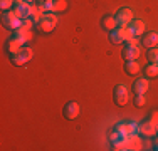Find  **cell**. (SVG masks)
<instances>
[{"mask_svg":"<svg viewBox=\"0 0 158 151\" xmlns=\"http://www.w3.org/2000/svg\"><path fill=\"white\" fill-rule=\"evenodd\" d=\"M2 24H3V27L9 30H17L22 25V18L14 10H9V12L2 14Z\"/></svg>","mask_w":158,"mask_h":151,"instance_id":"cell-1","label":"cell"},{"mask_svg":"<svg viewBox=\"0 0 158 151\" xmlns=\"http://www.w3.org/2000/svg\"><path fill=\"white\" fill-rule=\"evenodd\" d=\"M24 47V42H22L20 39H17V37L12 35V39H9V42H7V51H9V54H17L20 49Z\"/></svg>","mask_w":158,"mask_h":151,"instance_id":"cell-13","label":"cell"},{"mask_svg":"<svg viewBox=\"0 0 158 151\" xmlns=\"http://www.w3.org/2000/svg\"><path fill=\"white\" fill-rule=\"evenodd\" d=\"M114 131L118 134H130V126H128V123H118L114 126Z\"/></svg>","mask_w":158,"mask_h":151,"instance_id":"cell-23","label":"cell"},{"mask_svg":"<svg viewBox=\"0 0 158 151\" xmlns=\"http://www.w3.org/2000/svg\"><path fill=\"white\" fill-rule=\"evenodd\" d=\"M140 42H138V37H131V39L125 40V45H138Z\"/></svg>","mask_w":158,"mask_h":151,"instance_id":"cell-27","label":"cell"},{"mask_svg":"<svg viewBox=\"0 0 158 151\" xmlns=\"http://www.w3.org/2000/svg\"><path fill=\"white\" fill-rule=\"evenodd\" d=\"M130 99V94H128V88L125 84H116L113 89V101L116 106H125Z\"/></svg>","mask_w":158,"mask_h":151,"instance_id":"cell-5","label":"cell"},{"mask_svg":"<svg viewBox=\"0 0 158 151\" xmlns=\"http://www.w3.org/2000/svg\"><path fill=\"white\" fill-rule=\"evenodd\" d=\"M79 112H81V106H79L77 103H74V101H71V103H67L66 106H64L62 114H64L66 119L73 121V119H76L79 116Z\"/></svg>","mask_w":158,"mask_h":151,"instance_id":"cell-7","label":"cell"},{"mask_svg":"<svg viewBox=\"0 0 158 151\" xmlns=\"http://www.w3.org/2000/svg\"><path fill=\"white\" fill-rule=\"evenodd\" d=\"M150 121L155 123V124H158V111H153L152 114H150Z\"/></svg>","mask_w":158,"mask_h":151,"instance_id":"cell-28","label":"cell"},{"mask_svg":"<svg viewBox=\"0 0 158 151\" xmlns=\"http://www.w3.org/2000/svg\"><path fill=\"white\" fill-rule=\"evenodd\" d=\"M141 44L145 45L146 49L158 47V32H146L141 39Z\"/></svg>","mask_w":158,"mask_h":151,"instance_id":"cell-12","label":"cell"},{"mask_svg":"<svg viewBox=\"0 0 158 151\" xmlns=\"http://www.w3.org/2000/svg\"><path fill=\"white\" fill-rule=\"evenodd\" d=\"M52 3H54V0H37V5L44 12H52Z\"/></svg>","mask_w":158,"mask_h":151,"instance_id":"cell-22","label":"cell"},{"mask_svg":"<svg viewBox=\"0 0 158 151\" xmlns=\"http://www.w3.org/2000/svg\"><path fill=\"white\" fill-rule=\"evenodd\" d=\"M17 2H24V0H15V3H17Z\"/></svg>","mask_w":158,"mask_h":151,"instance_id":"cell-31","label":"cell"},{"mask_svg":"<svg viewBox=\"0 0 158 151\" xmlns=\"http://www.w3.org/2000/svg\"><path fill=\"white\" fill-rule=\"evenodd\" d=\"M156 76H158V64L150 62L148 66H145V77L153 79V77H156Z\"/></svg>","mask_w":158,"mask_h":151,"instance_id":"cell-19","label":"cell"},{"mask_svg":"<svg viewBox=\"0 0 158 151\" xmlns=\"http://www.w3.org/2000/svg\"><path fill=\"white\" fill-rule=\"evenodd\" d=\"M56 25H57V15L54 12H46L44 14V18L39 22V29L44 34H51L56 29Z\"/></svg>","mask_w":158,"mask_h":151,"instance_id":"cell-2","label":"cell"},{"mask_svg":"<svg viewBox=\"0 0 158 151\" xmlns=\"http://www.w3.org/2000/svg\"><path fill=\"white\" fill-rule=\"evenodd\" d=\"M153 149H156V151H158V138L155 139V141H153Z\"/></svg>","mask_w":158,"mask_h":151,"instance_id":"cell-29","label":"cell"},{"mask_svg":"<svg viewBox=\"0 0 158 151\" xmlns=\"http://www.w3.org/2000/svg\"><path fill=\"white\" fill-rule=\"evenodd\" d=\"M121 57L125 60H136L140 57V49H138V45H125L121 51Z\"/></svg>","mask_w":158,"mask_h":151,"instance_id":"cell-9","label":"cell"},{"mask_svg":"<svg viewBox=\"0 0 158 151\" xmlns=\"http://www.w3.org/2000/svg\"><path fill=\"white\" fill-rule=\"evenodd\" d=\"M110 40H111V44H114V45L125 44V35H123L121 27H116L114 30H111L110 32Z\"/></svg>","mask_w":158,"mask_h":151,"instance_id":"cell-14","label":"cell"},{"mask_svg":"<svg viewBox=\"0 0 158 151\" xmlns=\"http://www.w3.org/2000/svg\"><path fill=\"white\" fill-rule=\"evenodd\" d=\"M24 2H27V3H32V2H34V0H24Z\"/></svg>","mask_w":158,"mask_h":151,"instance_id":"cell-30","label":"cell"},{"mask_svg":"<svg viewBox=\"0 0 158 151\" xmlns=\"http://www.w3.org/2000/svg\"><path fill=\"white\" fill-rule=\"evenodd\" d=\"M14 37H17V39H20L22 42H29V40L32 39V30L29 29H24V27H19L17 30H14Z\"/></svg>","mask_w":158,"mask_h":151,"instance_id":"cell-16","label":"cell"},{"mask_svg":"<svg viewBox=\"0 0 158 151\" xmlns=\"http://www.w3.org/2000/svg\"><path fill=\"white\" fill-rule=\"evenodd\" d=\"M14 12H15L19 17L24 20V18H27V17H31V14H32V3H27V2H17L15 5H14Z\"/></svg>","mask_w":158,"mask_h":151,"instance_id":"cell-8","label":"cell"},{"mask_svg":"<svg viewBox=\"0 0 158 151\" xmlns=\"http://www.w3.org/2000/svg\"><path fill=\"white\" fill-rule=\"evenodd\" d=\"M140 71H141V67L136 60H125V72L128 76H136Z\"/></svg>","mask_w":158,"mask_h":151,"instance_id":"cell-18","label":"cell"},{"mask_svg":"<svg viewBox=\"0 0 158 151\" xmlns=\"http://www.w3.org/2000/svg\"><path fill=\"white\" fill-rule=\"evenodd\" d=\"M133 18H135L133 10L126 9V7L119 9L118 12L114 14V20H116V24H118V27H126V25H130L131 22H133Z\"/></svg>","mask_w":158,"mask_h":151,"instance_id":"cell-4","label":"cell"},{"mask_svg":"<svg viewBox=\"0 0 158 151\" xmlns=\"http://www.w3.org/2000/svg\"><path fill=\"white\" fill-rule=\"evenodd\" d=\"M133 104H135V108H143V106L146 104V97H145V94H135V97H133Z\"/></svg>","mask_w":158,"mask_h":151,"instance_id":"cell-24","label":"cell"},{"mask_svg":"<svg viewBox=\"0 0 158 151\" xmlns=\"http://www.w3.org/2000/svg\"><path fill=\"white\" fill-rule=\"evenodd\" d=\"M32 25H34V20H32L31 17H27V18H24V20H22V25H20V27L32 30Z\"/></svg>","mask_w":158,"mask_h":151,"instance_id":"cell-26","label":"cell"},{"mask_svg":"<svg viewBox=\"0 0 158 151\" xmlns=\"http://www.w3.org/2000/svg\"><path fill=\"white\" fill-rule=\"evenodd\" d=\"M101 27L104 30H108V32H111V30H114L118 27V24H116L114 20V15H106V17L101 18Z\"/></svg>","mask_w":158,"mask_h":151,"instance_id":"cell-17","label":"cell"},{"mask_svg":"<svg viewBox=\"0 0 158 151\" xmlns=\"http://www.w3.org/2000/svg\"><path fill=\"white\" fill-rule=\"evenodd\" d=\"M146 57H148V62L158 64V47L148 49V52H146Z\"/></svg>","mask_w":158,"mask_h":151,"instance_id":"cell-21","label":"cell"},{"mask_svg":"<svg viewBox=\"0 0 158 151\" xmlns=\"http://www.w3.org/2000/svg\"><path fill=\"white\" fill-rule=\"evenodd\" d=\"M158 131V124L152 123V121H143L141 124H138V134L145 136V138H153Z\"/></svg>","mask_w":158,"mask_h":151,"instance_id":"cell-6","label":"cell"},{"mask_svg":"<svg viewBox=\"0 0 158 151\" xmlns=\"http://www.w3.org/2000/svg\"><path fill=\"white\" fill-rule=\"evenodd\" d=\"M150 89V81L148 77H138L133 82V92L135 94H146V91Z\"/></svg>","mask_w":158,"mask_h":151,"instance_id":"cell-10","label":"cell"},{"mask_svg":"<svg viewBox=\"0 0 158 151\" xmlns=\"http://www.w3.org/2000/svg\"><path fill=\"white\" fill-rule=\"evenodd\" d=\"M130 29H131V32H133L135 37H141L143 34H145V22L143 20H135L133 18V22L130 24Z\"/></svg>","mask_w":158,"mask_h":151,"instance_id":"cell-15","label":"cell"},{"mask_svg":"<svg viewBox=\"0 0 158 151\" xmlns=\"http://www.w3.org/2000/svg\"><path fill=\"white\" fill-rule=\"evenodd\" d=\"M143 148V143H141V138L138 133L135 134H128V139H126V149H133V151H140Z\"/></svg>","mask_w":158,"mask_h":151,"instance_id":"cell-11","label":"cell"},{"mask_svg":"<svg viewBox=\"0 0 158 151\" xmlns=\"http://www.w3.org/2000/svg\"><path fill=\"white\" fill-rule=\"evenodd\" d=\"M66 9H67V2H66V0H54V3H52V12H54V14H61Z\"/></svg>","mask_w":158,"mask_h":151,"instance_id":"cell-20","label":"cell"},{"mask_svg":"<svg viewBox=\"0 0 158 151\" xmlns=\"http://www.w3.org/2000/svg\"><path fill=\"white\" fill-rule=\"evenodd\" d=\"M32 55H34V51L31 47H25V45H24L17 54L10 55V60H12L14 66H24L25 62H29V60L32 59Z\"/></svg>","mask_w":158,"mask_h":151,"instance_id":"cell-3","label":"cell"},{"mask_svg":"<svg viewBox=\"0 0 158 151\" xmlns=\"http://www.w3.org/2000/svg\"><path fill=\"white\" fill-rule=\"evenodd\" d=\"M14 5H15V0H0V9H2V12L12 10Z\"/></svg>","mask_w":158,"mask_h":151,"instance_id":"cell-25","label":"cell"}]
</instances>
